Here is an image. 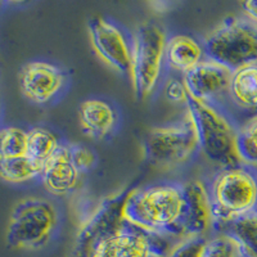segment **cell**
<instances>
[{
    "label": "cell",
    "instance_id": "cell-1",
    "mask_svg": "<svg viewBox=\"0 0 257 257\" xmlns=\"http://www.w3.org/2000/svg\"><path fill=\"white\" fill-rule=\"evenodd\" d=\"M126 194L104 201L85 224L77 257H167L178 240L149 233L123 217Z\"/></svg>",
    "mask_w": 257,
    "mask_h": 257
},
{
    "label": "cell",
    "instance_id": "cell-2",
    "mask_svg": "<svg viewBox=\"0 0 257 257\" xmlns=\"http://www.w3.org/2000/svg\"><path fill=\"white\" fill-rule=\"evenodd\" d=\"M123 217L139 228L174 240L187 239L185 192L180 183H157L127 193Z\"/></svg>",
    "mask_w": 257,
    "mask_h": 257
},
{
    "label": "cell",
    "instance_id": "cell-3",
    "mask_svg": "<svg viewBox=\"0 0 257 257\" xmlns=\"http://www.w3.org/2000/svg\"><path fill=\"white\" fill-rule=\"evenodd\" d=\"M213 229L219 231L257 208V170L247 165L222 167L208 185Z\"/></svg>",
    "mask_w": 257,
    "mask_h": 257
},
{
    "label": "cell",
    "instance_id": "cell-4",
    "mask_svg": "<svg viewBox=\"0 0 257 257\" xmlns=\"http://www.w3.org/2000/svg\"><path fill=\"white\" fill-rule=\"evenodd\" d=\"M196 127L199 149L212 164L222 167L239 165L237 139L239 126L224 107L189 98L187 104Z\"/></svg>",
    "mask_w": 257,
    "mask_h": 257
},
{
    "label": "cell",
    "instance_id": "cell-5",
    "mask_svg": "<svg viewBox=\"0 0 257 257\" xmlns=\"http://www.w3.org/2000/svg\"><path fill=\"white\" fill-rule=\"evenodd\" d=\"M207 59L231 72L257 63V25L245 17H229L203 41Z\"/></svg>",
    "mask_w": 257,
    "mask_h": 257
},
{
    "label": "cell",
    "instance_id": "cell-6",
    "mask_svg": "<svg viewBox=\"0 0 257 257\" xmlns=\"http://www.w3.org/2000/svg\"><path fill=\"white\" fill-rule=\"evenodd\" d=\"M58 222V211L50 201L39 197L21 199L11 212L7 243L17 249L41 248L52 239Z\"/></svg>",
    "mask_w": 257,
    "mask_h": 257
},
{
    "label": "cell",
    "instance_id": "cell-7",
    "mask_svg": "<svg viewBox=\"0 0 257 257\" xmlns=\"http://www.w3.org/2000/svg\"><path fill=\"white\" fill-rule=\"evenodd\" d=\"M166 34L158 25L147 22L134 34V61L130 79L139 98H148L158 88L166 64Z\"/></svg>",
    "mask_w": 257,
    "mask_h": 257
},
{
    "label": "cell",
    "instance_id": "cell-8",
    "mask_svg": "<svg viewBox=\"0 0 257 257\" xmlns=\"http://www.w3.org/2000/svg\"><path fill=\"white\" fill-rule=\"evenodd\" d=\"M149 160L162 166H179L187 164L199 151L196 127L189 112L175 122L153 127L144 142Z\"/></svg>",
    "mask_w": 257,
    "mask_h": 257
},
{
    "label": "cell",
    "instance_id": "cell-9",
    "mask_svg": "<svg viewBox=\"0 0 257 257\" xmlns=\"http://www.w3.org/2000/svg\"><path fill=\"white\" fill-rule=\"evenodd\" d=\"M91 45L105 63L130 77L134 61V35L125 27L105 17H95L89 24Z\"/></svg>",
    "mask_w": 257,
    "mask_h": 257
},
{
    "label": "cell",
    "instance_id": "cell-10",
    "mask_svg": "<svg viewBox=\"0 0 257 257\" xmlns=\"http://www.w3.org/2000/svg\"><path fill=\"white\" fill-rule=\"evenodd\" d=\"M67 75L63 68L47 61L29 62L20 71V88L30 102L49 104L63 93Z\"/></svg>",
    "mask_w": 257,
    "mask_h": 257
},
{
    "label": "cell",
    "instance_id": "cell-11",
    "mask_svg": "<svg viewBox=\"0 0 257 257\" xmlns=\"http://www.w3.org/2000/svg\"><path fill=\"white\" fill-rule=\"evenodd\" d=\"M231 73L221 64L206 58L196 68L185 73L183 80L192 99L221 105L222 99L226 98Z\"/></svg>",
    "mask_w": 257,
    "mask_h": 257
},
{
    "label": "cell",
    "instance_id": "cell-12",
    "mask_svg": "<svg viewBox=\"0 0 257 257\" xmlns=\"http://www.w3.org/2000/svg\"><path fill=\"white\" fill-rule=\"evenodd\" d=\"M81 173L71 156L70 144L61 143L41 170V183L54 196H67L76 189Z\"/></svg>",
    "mask_w": 257,
    "mask_h": 257
},
{
    "label": "cell",
    "instance_id": "cell-13",
    "mask_svg": "<svg viewBox=\"0 0 257 257\" xmlns=\"http://www.w3.org/2000/svg\"><path fill=\"white\" fill-rule=\"evenodd\" d=\"M184 192L187 238H206L213 229L208 187L201 180H192L184 184Z\"/></svg>",
    "mask_w": 257,
    "mask_h": 257
},
{
    "label": "cell",
    "instance_id": "cell-14",
    "mask_svg": "<svg viewBox=\"0 0 257 257\" xmlns=\"http://www.w3.org/2000/svg\"><path fill=\"white\" fill-rule=\"evenodd\" d=\"M225 100L247 121L257 118V63L231 73Z\"/></svg>",
    "mask_w": 257,
    "mask_h": 257
},
{
    "label": "cell",
    "instance_id": "cell-15",
    "mask_svg": "<svg viewBox=\"0 0 257 257\" xmlns=\"http://www.w3.org/2000/svg\"><path fill=\"white\" fill-rule=\"evenodd\" d=\"M79 120L82 132L93 139H104L116 130L118 113L112 103L102 98H90L81 103Z\"/></svg>",
    "mask_w": 257,
    "mask_h": 257
},
{
    "label": "cell",
    "instance_id": "cell-16",
    "mask_svg": "<svg viewBox=\"0 0 257 257\" xmlns=\"http://www.w3.org/2000/svg\"><path fill=\"white\" fill-rule=\"evenodd\" d=\"M207 58L203 43L188 34H176L167 38L166 64L175 72L185 75Z\"/></svg>",
    "mask_w": 257,
    "mask_h": 257
},
{
    "label": "cell",
    "instance_id": "cell-17",
    "mask_svg": "<svg viewBox=\"0 0 257 257\" xmlns=\"http://www.w3.org/2000/svg\"><path fill=\"white\" fill-rule=\"evenodd\" d=\"M217 233L226 234L237 243L240 257H257V208L225 225Z\"/></svg>",
    "mask_w": 257,
    "mask_h": 257
},
{
    "label": "cell",
    "instance_id": "cell-18",
    "mask_svg": "<svg viewBox=\"0 0 257 257\" xmlns=\"http://www.w3.org/2000/svg\"><path fill=\"white\" fill-rule=\"evenodd\" d=\"M62 142L49 128L36 126L27 130V151L26 155L41 167L54 155Z\"/></svg>",
    "mask_w": 257,
    "mask_h": 257
},
{
    "label": "cell",
    "instance_id": "cell-19",
    "mask_svg": "<svg viewBox=\"0 0 257 257\" xmlns=\"http://www.w3.org/2000/svg\"><path fill=\"white\" fill-rule=\"evenodd\" d=\"M43 167L27 155L0 160V178L8 183L21 184L40 178Z\"/></svg>",
    "mask_w": 257,
    "mask_h": 257
},
{
    "label": "cell",
    "instance_id": "cell-20",
    "mask_svg": "<svg viewBox=\"0 0 257 257\" xmlns=\"http://www.w3.org/2000/svg\"><path fill=\"white\" fill-rule=\"evenodd\" d=\"M237 152L240 164L257 166V118L245 121L239 126L237 139Z\"/></svg>",
    "mask_w": 257,
    "mask_h": 257
},
{
    "label": "cell",
    "instance_id": "cell-21",
    "mask_svg": "<svg viewBox=\"0 0 257 257\" xmlns=\"http://www.w3.org/2000/svg\"><path fill=\"white\" fill-rule=\"evenodd\" d=\"M27 132L18 126L0 128V160L26 155Z\"/></svg>",
    "mask_w": 257,
    "mask_h": 257
},
{
    "label": "cell",
    "instance_id": "cell-22",
    "mask_svg": "<svg viewBox=\"0 0 257 257\" xmlns=\"http://www.w3.org/2000/svg\"><path fill=\"white\" fill-rule=\"evenodd\" d=\"M201 257H240L237 243L229 235L217 233L207 238Z\"/></svg>",
    "mask_w": 257,
    "mask_h": 257
},
{
    "label": "cell",
    "instance_id": "cell-23",
    "mask_svg": "<svg viewBox=\"0 0 257 257\" xmlns=\"http://www.w3.org/2000/svg\"><path fill=\"white\" fill-rule=\"evenodd\" d=\"M206 239H207V237L187 238L184 240H180L171 249V252H170L167 257H201Z\"/></svg>",
    "mask_w": 257,
    "mask_h": 257
},
{
    "label": "cell",
    "instance_id": "cell-24",
    "mask_svg": "<svg viewBox=\"0 0 257 257\" xmlns=\"http://www.w3.org/2000/svg\"><path fill=\"white\" fill-rule=\"evenodd\" d=\"M71 156L80 173H86L95 166L96 156L88 147L82 144H70Z\"/></svg>",
    "mask_w": 257,
    "mask_h": 257
},
{
    "label": "cell",
    "instance_id": "cell-25",
    "mask_svg": "<svg viewBox=\"0 0 257 257\" xmlns=\"http://www.w3.org/2000/svg\"><path fill=\"white\" fill-rule=\"evenodd\" d=\"M165 93H166L167 99L175 104H188L189 102L190 96L183 79H178V77L170 79L165 86Z\"/></svg>",
    "mask_w": 257,
    "mask_h": 257
},
{
    "label": "cell",
    "instance_id": "cell-26",
    "mask_svg": "<svg viewBox=\"0 0 257 257\" xmlns=\"http://www.w3.org/2000/svg\"><path fill=\"white\" fill-rule=\"evenodd\" d=\"M244 17L257 25V0H248V2H243L240 4Z\"/></svg>",
    "mask_w": 257,
    "mask_h": 257
},
{
    "label": "cell",
    "instance_id": "cell-27",
    "mask_svg": "<svg viewBox=\"0 0 257 257\" xmlns=\"http://www.w3.org/2000/svg\"><path fill=\"white\" fill-rule=\"evenodd\" d=\"M152 7H155V11L156 12H166L169 11V3H165V2H157V3H152L151 4Z\"/></svg>",
    "mask_w": 257,
    "mask_h": 257
}]
</instances>
